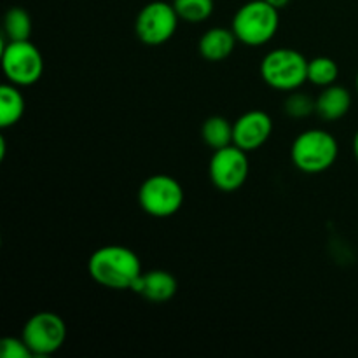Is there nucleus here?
I'll use <instances>...</instances> for the list:
<instances>
[{
  "instance_id": "nucleus-1",
  "label": "nucleus",
  "mask_w": 358,
  "mask_h": 358,
  "mask_svg": "<svg viewBox=\"0 0 358 358\" xmlns=\"http://www.w3.org/2000/svg\"><path fill=\"white\" fill-rule=\"evenodd\" d=\"M87 269L94 282L114 290H131L143 273L138 255L121 245H107L93 252Z\"/></svg>"
},
{
  "instance_id": "nucleus-2",
  "label": "nucleus",
  "mask_w": 358,
  "mask_h": 358,
  "mask_svg": "<svg viewBox=\"0 0 358 358\" xmlns=\"http://www.w3.org/2000/svg\"><path fill=\"white\" fill-rule=\"evenodd\" d=\"M278 27V9L269 6L266 0H250L236 10L231 28L243 44L262 45L275 37Z\"/></svg>"
},
{
  "instance_id": "nucleus-3",
  "label": "nucleus",
  "mask_w": 358,
  "mask_h": 358,
  "mask_svg": "<svg viewBox=\"0 0 358 358\" xmlns=\"http://www.w3.org/2000/svg\"><path fill=\"white\" fill-rule=\"evenodd\" d=\"M338 140L325 129H306L292 143V163L304 173H322L336 163Z\"/></svg>"
},
{
  "instance_id": "nucleus-4",
  "label": "nucleus",
  "mask_w": 358,
  "mask_h": 358,
  "mask_svg": "<svg viewBox=\"0 0 358 358\" xmlns=\"http://www.w3.org/2000/svg\"><path fill=\"white\" fill-rule=\"evenodd\" d=\"M308 63L296 49H275L262 58L261 77L273 90L296 91L308 80Z\"/></svg>"
},
{
  "instance_id": "nucleus-5",
  "label": "nucleus",
  "mask_w": 358,
  "mask_h": 358,
  "mask_svg": "<svg viewBox=\"0 0 358 358\" xmlns=\"http://www.w3.org/2000/svg\"><path fill=\"white\" fill-rule=\"evenodd\" d=\"M2 70L10 84L31 86L44 72V58L30 41H7L2 49Z\"/></svg>"
},
{
  "instance_id": "nucleus-6",
  "label": "nucleus",
  "mask_w": 358,
  "mask_h": 358,
  "mask_svg": "<svg viewBox=\"0 0 358 358\" xmlns=\"http://www.w3.org/2000/svg\"><path fill=\"white\" fill-rule=\"evenodd\" d=\"M138 203L149 215L171 217L184 205V189L170 175H152L140 185Z\"/></svg>"
},
{
  "instance_id": "nucleus-7",
  "label": "nucleus",
  "mask_w": 358,
  "mask_h": 358,
  "mask_svg": "<svg viewBox=\"0 0 358 358\" xmlns=\"http://www.w3.org/2000/svg\"><path fill=\"white\" fill-rule=\"evenodd\" d=\"M21 338L34 357H49L58 352L66 339V325L59 315L41 311L24 324Z\"/></svg>"
},
{
  "instance_id": "nucleus-8",
  "label": "nucleus",
  "mask_w": 358,
  "mask_h": 358,
  "mask_svg": "<svg viewBox=\"0 0 358 358\" xmlns=\"http://www.w3.org/2000/svg\"><path fill=\"white\" fill-rule=\"evenodd\" d=\"M178 14L173 3L154 0L140 9L135 21L136 37L147 45H159L170 41L177 31Z\"/></svg>"
},
{
  "instance_id": "nucleus-9",
  "label": "nucleus",
  "mask_w": 358,
  "mask_h": 358,
  "mask_svg": "<svg viewBox=\"0 0 358 358\" xmlns=\"http://www.w3.org/2000/svg\"><path fill=\"white\" fill-rule=\"evenodd\" d=\"M248 170H250V164H248L247 150L240 149L234 143L213 150L208 173L210 180H212V184L219 191H238L245 184V180H247Z\"/></svg>"
},
{
  "instance_id": "nucleus-10",
  "label": "nucleus",
  "mask_w": 358,
  "mask_h": 358,
  "mask_svg": "<svg viewBox=\"0 0 358 358\" xmlns=\"http://www.w3.org/2000/svg\"><path fill=\"white\" fill-rule=\"evenodd\" d=\"M273 133V121L264 110L245 112L233 124V143L252 152L264 145Z\"/></svg>"
},
{
  "instance_id": "nucleus-11",
  "label": "nucleus",
  "mask_w": 358,
  "mask_h": 358,
  "mask_svg": "<svg viewBox=\"0 0 358 358\" xmlns=\"http://www.w3.org/2000/svg\"><path fill=\"white\" fill-rule=\"evenodd\" d=\"M131 290L150 303H168L177 294V280L171 273L154 269V271L142 273L133 283Z\"/></svg>"
},
{
  "instance_id": "nucleus-12",
  "label": "nucleus",
  "mask_w": 358,
  "mask_h": 358,
  "mask_svg": "<svg viewBox=\"0 0 358 358\" xmlns=\"http://www.w3.org/2000/svg\"><path fill=\"white\" fill-rule=\"evenodd\" d=\"M236 41L238 38L233 28L231 30L222 27L210 28L199 41V52L208 62H222V59L229 58L231 52L234 51Z\"/></svg>"
},
{
  "instance_id": "nucleus-13",
  "label": "nucleus",
  "mask_w": 358,
  "mask_h": 358,
  "mask_svg": "<svg viewBox=\"0 0 358 358\" xmlns=\"http://www.w3.org/2000/svg\"><path fill=\"white\" fill-rule=\"evenodd\" d=\"M352 107V94L346 87L331 84L317 98V114L325 121H339Z\"/></svg>"
},
{
  "instance_id": "nucleus-14",
  "label": "nucleus",
  "mask_w": 358,
  "mask_h": 358,
  "mask_svg": "<svg viewBox=\"0 0 358 358\" xmlns=\"http://www.w3.org/2000/svg\"><path fill=\"white\" fill-rule=\"evenodd\" d=\"M24 114V98L16 84L0 86V128H10Z\"/></svg>"
},
{
  "instance_id": "nucleus-15",
  "label": "nucleus",
  "mask_w": 358,
  "mask_h": 358,
  "mask_svg": "<svg viewBox=\"0 0 358 358\" xmlns=\"http://www.w3.org/2000/svg\"><path fill=\"white\" fill-rule=\"evenodd\" d=\"M201 136L210 149H222L233 143V124L222 115H212L203 122Z\"/></svg>"
},
{
  "instance_id": "nucleus-16",
  "label": "nucleus",
  "mask_w": 358,
  "mask_h": 358,
  "mask_svg": "<svg viewBox=\"0 0 358 358\" xmlns=\"http://www.w3.org/2000/svg\"><path fill=\"white\" fill-rule=\"evenodd\" d=\"M7 41H28L31 34V17L21 7H10L3 17Z\"/></svg>"
},
{
  "instance_id": "nucleus-17",
  "label": "nucleus",
  "mask_w": 358,
  "mask_h": 358,
  "mask_svg": "<svg viewBox=\"0 0 358 358\" xmlns=\"http://www.w3.org/2000/svg\"><path fill=\"white\" fill-rule=\"evenodd\" d=\"M339 76V66L329 56H317L308 63V80L315 86L327 87L336 84Z\"/></svg>"
},
{
  "instance_id": "nucleus-18",
  "label": "nucleus",
  "mask_w": 358,
  "mask_h": 358,
  "mask_svg": "<svg viewBox=\"0 0 358 358\" xmlns=\"http://www.w3.org/2000/svg\"><path fill=\"white\" fill-rule=\"evenodd\" d=\"M178 17L185 23H203L213 13V0H173Z\"/></svg>"
},
{
  "instance_id": "nucleus-19",
  "label": "nucleus",
  "mask_w": 358,
  "mask_h": 358,
  "mask_svg": "<svg viewBox=\"0 0 358 358\" xmlns=\"http://www.w3.org/2000/svg\"><path fill=\"white\" fill-rule=\"evenodd\" d=\"M285 112L290 117H308L310 114L317 112V100L313 101L306 94L292 93L285 100Z\"/></svg>"
},
{
  "instance_id": "nucleus-20",
  "label": "nucleus",
  "mask_w": 358,
  "mask_h": 358,
  "mask_svg": "<svg viewBox=\"0 0 358 358\" xmlns=\"http://www.w3.org/2000/svg\"><path fill=\"white\" fill-rule=\"evenodd\" d=\"M0 357L2 358H30L34 353L23 341V338H3L0 341Z\"/></svg>"
},
{
  "instance_id": "nucleus-21",
  "label": "nucleus",
  "mask_w": 358,
  "mask_h": 358,
  "mask_svg": "<svg viewBox=\"0 0 358 358\" xmlns=\"http://www.w3.org/2000/svg\"><path fill=\"white\" fill-rule=\"evenodd\" d=\"M266 2L269 3V6H273L275 7V9H283V7H287L289 6V2L290 0H266Z\"/></svg>"
},
{
  "instance_id": "nucleus-22",
  "label": "nucleus",
  "mask_w": 358,
  "mask_h": 358,
  "mask_svg": "<svg viewBox=\"0 0 358 358\" xmlns=\"http://www.w3.org/2000/svg\"><path fill=\"white\" fill-rule=\"evenodd\" d=\"M353 152H355L357 163H358V131L355 133V138H353Z\"/></svg>"
},
{
  "instance_id": "nucleus-23",
  "label": "nucleus",
  "mask_w": 358,
  "mask_h": 358,
  "mask_svg": "<svg viewBox=\"0 0 358 358\" xmlns=\"http://www.w3.org/2000/svg\"><path fill=\"white\" fill-rule=\"evenodd\" d=\"M355 86H357V91H358V72H357V79H355Z\"/></svg>"
}]
</instances>
